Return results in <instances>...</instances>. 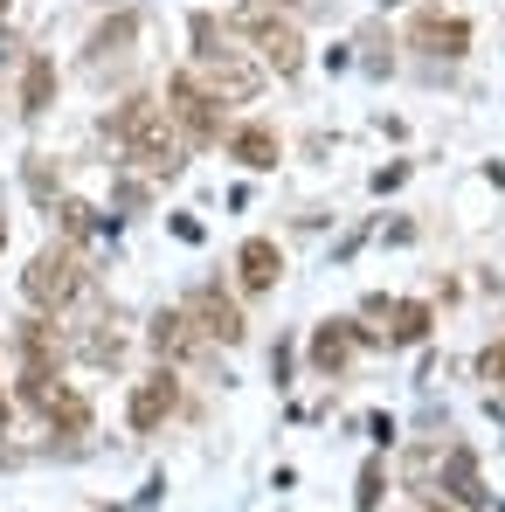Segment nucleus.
Masks as SVG:
<instances>
[{
  "instance_id": "obj_1",
  "label": "nucleus",
  "mask_w": 505,
  "mask_h": 512,
  "mask_svg": "<svg viewBox=\"0 0 505 512\" xmlns=\"http://www.w3.org/2000/svg\"><path fill=\"white\" fill-rule=\"evenodd\" d=\"M229 28H236V35H256V49H263V63H270L277 77H298L305 42H298V28H291V21H277V14H270V0L236 7V14H229Z\"/></svg>"
},
{
  "instance_id": "obj_2",
  "label": "nucleus",
  "mask_w": 505,
  "mask_h": 512,
  "mask_svg": "<svg viewBox=\"0 0 505 512\" xmlns=\"http://www.w3.org/2000/svg\"><path fill=\"white\" fill-rule=\"evenodd\" d=\"M77 291H84V263H77V250H42L35 263H28V277H21V298H28L35 312H63Z\"/></svg>"
},
{
  "instance_id": "obj_3",
  "label": "nucleus",
  "mask_w": 505,
  "mask_h": 512,
  "mask_svg": "<svg viewBox=\"0 0 505 512\" xmlns=\"http://www.w3.org/2000/svg\"><path fill=\"white\" fill-rule=\"evenodd\" d=\"M215 104H222V97L201 84V77H187V70L167 84V118L194 139V146H215V139H222V111H215Z\"/></svg>"
},
{
  "instance_id": "obj_4",
  "label": "nucleus",
  "mask_w": 505,
  "mask_h": 512,
  "mask_svg": "<svg viewBox=\"0 0 505 512\" xmlns=\"http://www.w3.org/2000/svg\"><path fill=\"white\" fill-rule=\"evenodd\" d=\"M14 353H21V395L49 388L56 367H63V340H56L49 319H21V326H14Z\"/></svg>"
},
{
  "instance_id": "obj_5",
  "label": "nucleus",
  "mask_w": 505,
  "mask_h": 512,
  "mask_svg": "<svg viewBox=\"0 0 505 512\" xmlns=\"http://www.w3.org/2000/svg\"><path fill=\"white\" fill-rule=\"evenodd\" d=\"M173 409H180V381H173L167 367H160V374H146V381L132 388V402H125V423L146 436V429H160V423H167Z\"/></svg>"
},
{
  "instance_id": "obj_6",
  "label": "nucleus",
  "mask_w": 505,
  "mask_h": 512,
  "mask_svg": "<svg viewBox=\"0 0 505 512\" xmlns=\"http://www.w3.org/2000/svg\"><path fill=\"white\" fill-rule=\"evenodd\" d=\"M409 42L429 49V56H464L471 49V21L464 14H443V7H422L416 21H409Z\"/></svg>"
},
{
  "instance_id": "obj_7",
  "label": "nucleus",
  "mask_w": 505,
  "mask_h": 512,
  "mask_svg": "<svg viewBox=\"0 0 505 512\" xmlns=\"http://www.w3.org/2000/svg\"><path fill=\"white\" fill-rule=\"evenodd\" d=\"M28 402L42 409V423L56 429V436H84V429H90V402L77 395V388H63V381H49V388H35Z\"/></svg>"
},
{
  "instance_id": "obj_8",
  "label": "nucleus",
  "mask_w": 505,
  "mask_h": 512,
  "mask_svg": "<svg viewBox=\"0 0 505 512\" xmlns=\"http://www.w3.org/2000/svg\"><path fill=\"white\" fill-rule=\"evenodd\" d=\"M353 346H374V333H360L353 319H326V326L312 333V367H319V374H339V367L353 360Z\"/></svg>"
},
{
  "instance_id": "obj_9",
  "label": "nucleus",
  "mask_w": 505,
  "mask_h": 512,
  "mask_svg": "<svg viewBox=\"0 0 505 512\" xmlns=\"http://www.w3.org/2000/svg\"><path fill=\"white\" fill-rule=\"evenodd\" d=\"M201 84L215 90V97H229V104H250L256 90H263V77H256L250 63L236 56V49H222L215 63H201Z\"/></svg>"
},
{
  "instance_id": "obj_10",
  "label": "nucleus",
  "mask_w": 505,
  "mask_h": 512,
  "mask_svg": "<svg viewBox=\"0 0 505 512\" xmlns=\"http://www.w3.org/2000/svg\"><path fill=\"white\" fill-rule=\"evenodd\" d=\"M194 333H208V340H222V346H236L243 340V312H236V298H222V291H194Z\"/></svg>"
},
{
  "instance_id": "obj_11",
  "label": "nucleus",
  "mask_w": 505,
  "mask_h": 512,
  "mask_svg": "<svg viewBox=\"0 0 505 512\" xmlns=\"http://www.w3.org/2000/svg\"><path fill=\"white\" fill-rule=\"evenodd\" d=\"M236 277H243V291H277V277H284V250H277L270 236H250V243L236 250Z\"/></svg>"
},
{
  "instance_id": "obj_12",
  "label": "nucleus",
  "mask_w": 505,
  "mask_h": 512,
  "mask_svg": "<svg viewBox=\"0 0 505 512\" xmlns=\"http://www.w3.org/2000/svg\"><path fill=\"white\" fill-rule=\"evenodd\" d=\"M443 492H450L457 506H485V499H492L485 478H478V457H471V450H450V457H443Z\"/></svg>"
},
{
  "instance_id": "obj_13",
  "label": "nucleus",
  "mask_w": 505,
  "mask_h": 512,
  "mask_svg": "<svg viewBox=\"0 0 505 512\" xmlns=\"http://www.w3.org/2000/svg\"><path fill=\"white\" fill-rule=\"evenodd\" d=\"M277 153H284V146H277V132H270L263 118H256V125H243V132H229V160H243L250 173L277 167Z\"/></svg>"
},
{
  "instance_id": "obj_14",
  "label": "nucleus",
  "mask_w": 505,
  "mask_h": 512,
  "mask_svg": "<svg viewBox=\"0 0 505 512\" xmlns=\"http://www.w3.org/2000/svg\"><path fill=\"white\" fill-rule=\"evenodd\" d=\"M367 312L395 319V326H388V340H395V346H416V340H429V305H388V298H367Z\"/></svg>"
},
{
  "instance_id": "obj_15",
  "label": "nucleus",
  "mask_w": 505,
  "mask_h": 512,
  "mask_svg": "<svg viewBox=\"0 0 505 512\" xmlns=\"http://www.w3.org/2000/svg\"><path fill=\"white\" fill-rule=\"evenodd\" d=\"M49 97H56V63H49V56H28V77H21V111H28V118H42V111H49Z\"/></svg>"
},
{
  "instance_id": "obj_16",
  "label": "nucleus",
  "mask_w": 505,
  "mask_h": 512,
  "mask_svg": "<svg viewBox=\"0 0 505 512\" xmlns=\"http://www.w3.org/2000/svg\"><path fill=\"white\" fill-rule=\"evenodd\" d=\"M187 346H194V312H160V319H153V353L180 360Z\"/></svg>"
},
{
  "instance_id": "obj_17",
  "label": "nucleus",
  "mask_w": 505,
  "mask_h": 512,
  "mask_svg": "<svg viewBox=\"0 0 505 512\" xmlns=\"http://www.w3.org/2000/svg\"><path fill=\"white\" fill-rule=\"evenodd\" d=\"M132 35H139V14H118V21H104V28L90 35V49H97V56H125Z\"/></svg>"
},
{
  "instance_id": "obj_18",
  "label": "nucleus",
  "mask_w": 505,
  "mask_h": 512,
  "mask_svg": "<svg viewBox=\"0 0 505 512\" xmlns=\"http://www.w3.org/2000/svg\"><path fill=\"white\" fill-rule=\"evenodd\" d=\"M381 485H388V464H381V457H367V464H360V512L381 506Z\"/></svg>"
},
{
  "instance_id": "obj_19",
  "label": "nucleus",
  "mask_w": 505,
  "mask_h": 512,
  "mask_svg": "<svg viewBox=\"0 0 505 512\" xmlns=\"http://www.w3.org/2000/svg\"><path fill=\"white\" fill-rule=\"evenodd\" d=\"M118 353H125V346H118V333H90V340H84V360H97V367H111Z\"/></svg>"
},
{
  "instance_id": "obj_20",
  "label": "nucleus",
  "mask_w": 505,
  "mask_h": 512,
  "mask_svg": "<svg viewBox=\"0 0 505 512\" xmlns=\"http://www.w3.org/2000/svg\"><path fill=\"white\" fill-rule=\"evenodd\" d=\"M478 374H485V381H499V388H505V346H485V353H478Z\"/></svg>"
},
{
  "instance_id": "obj_21",
  "label": "nucleus",
  "mask_w": 505,
  "mask_h": 512,
  "mask_svg": "<svg viewBox=\"0 0 505 512\" xmlns=\"http://www.w3.org/2000/svg\"><path fill=\"white\" fill-rule=\"evenodd\" d=\"M63 229H70V236H84V229H90V208H84V201H63Z\"/></svg>"
},
{
  "instance_id": "obj_22",
  "label": "nucleus",
  "mask_w": 505,
  "mask_h": 512,
  "mask_svg": "<svg viewBox=\"0 0 505 512\" xmlns=\"http://www.w3.org/2000/svg\"><path fill=\"white\" fill-rule=\"evenodd\" d=\"M492 416H499V423H505V395H492Z\"/></svg>"
},
{
  "instance_id": "obj_23",
  "label": "nucleus",
  "mask_w": 505,
  "mask_h": 512,
  "mask_svg": "<svg viewBox=\"0 0 505 512\" xmlns=\"http://www.w3.org/2000/svg\"><path fill=\"white\" fill-rule=\"evenodd\" d=\"M0 429H7V395H0Z\"/></svg>"
},
{
  "instance_id": "obj_24",
  "label": "nucleus",
  "mask_w": 505,
  "mask_h": 512,
  "mask_svg": "<svg viewBox=\"0 0 505 512\" xmlns=\"http://www.w3.org/2000/svg\"><path fill=\"white\" fill-rule=\"evenodd\" d=\"M422 512H450V506H422Z\"/></svg>"
},
{
  "instance_id": "obj_25",
  "label": "nucleus",
  "mask_w": 505,
  "mask_h": 512,
  "mask_svg": "<svg viewBox=\"0 0 505 512\" xmlns=\"http://www.w3.org/2000/svg\"><path fill=\"white\" fill-rule=\"evenodd\" d=\"M0 243H7V222H0Z\"/></svg>"
},
{
  "instance_id": "obj_26",
  "label": "nucleus",
  "mask_w": 505,
  "mask_h": 512,
  "mask_svg": "<svg viewBox=\"0 0 505 512\" xmlns=\"http://www.w3.org/2000/svg\"><path fill=\"white\" fill-rule=\"evenodd\" d=\"M0 14H7V0H0Z\"/></svg>"
}]
</instances>
